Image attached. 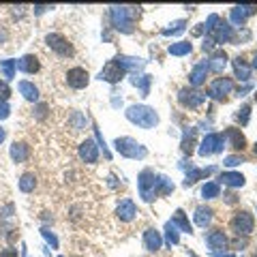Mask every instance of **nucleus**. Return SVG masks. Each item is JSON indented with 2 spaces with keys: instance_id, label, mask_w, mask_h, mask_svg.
Returning <instances> with one entry per match:
<instances>
[{
  "instance_id": "1",
  "label": "nucleus",
  "mask_w": 257,
  "mask_h": 257,
  "mask_svg": "<svg viewBox=\"0 0 257 257\" xmlns=\"http://www.w3.org/2000/svg\"><path fill=\"white\" fill-rule=\"evenodd\" d=\"M126 118L142 128H152L159 124V114L148 105H131L126 109Z\"/></svg>"
},
{
  "instance_id": "2",
  "label": "nucleus",
  "mask_w": 257,
  "mask_h": 257,
  "mask_svg": "<svg viewBox=\"0 0 257 257\" xmlns=\"http://www.w3.org/2000/svg\"><path fill=\"white\" fill-rule=\"evenodd\" d=\"M133 15H135V7H111V22L122 32L133 30Z\"/></svg>"
},
{
  "instance_id": "3",
  "label": "nucleus",
  "mask_w": 257,
  "mask_h": 257,
  "mask_svg": "<svg viewBox=\"0 0 257 257\" xmlns=\"http://www.w3.org/2000/svg\"><path fill=\"white\" fill-rule=\"evenodd\" d=\"M231 229L236 231L238 236H251L253 234V229H255V219H253V214L248 212V210H238L234 216H231Z\"/></svg>"
},
{
  "instance_id": "4",
  "label": "nucleus",
  "mask_w": 257,
  "mask_h": 257,
  "mask_svg": "<svg viewBox=\"0 0 257 257\" xmlns=\"http://www.w3.org/2000/svg\"><path fill=\"white\" fill-rule=\"evenodd\" d=\"M116 150L122 157H128V159H144L148 155V150L144 148L140 142H135L133 138H118L116 140Z\"/></svg>"
},
{
  "instance_id": "5",
  "label": "nucleus",
  "mask_w": 257,
  "mask_h": 257,
  "mask_svg": "<svg viewBox=\"0 0 257 257\" xmlns=\"http://www.w3.org/2000/svg\"><path fill=\"white\" fill-rule=\"evenodd\" d=\"M234 90V82H231L229 77H216L214 82L210 84V90L208 94L212 96L216 101H227V94Z\"/></svg>"
},
{
  "instance_id": "6",
  "label": "nucleus",
  "mask_w": 257,
  "mask_h": 257,
  "mask_svg": "<svg viewBox=\"0 0 257 257\" xmlns=\"http://www.w3.org/2000/svg\"><path fill=\"white\" fill-rule=\"evenodd\" d=\"M45 43H47L50 50H54L58 56H73V45H71L62 35H58V32H52V35H47L45 37Z\"/></svg>"
},
{
  "instance_id": "7",
  "label": "nucleus",
  "mask_w": 257,
  "mask_h": 257,
  "mask_svg": "<svg viewBox=\"0 0 257 257\" xmlns=\"http://www.w3.org/2000/svg\"><path fill=\"white\" fill-rule=\"evenodd\" d=\"M225 135L221 133H210V135H206L204 142H202V146H199V155L202 157H208V155H216V152H221L225 146Z\"/></svg>"
},
{
  "instance_id": "8",
  "label": "nucleus",
  "mask_w": 257,
  "mask_h": 257,
  "mask_svg": "<svg viewBox=\"0 0 257 257\" xmlns=\"http://www.w3.org/2000/svg\"><path fill=\"white\" fill-rule=\"evenodd\" d=\"M124 73H126V69L118 60H109L99 73V79H105V82H109V84H116L124 77Z\"/></svg>"
},
{
  "instance_id": "9",
  "label": "nucleus",
  "mask_w": 257,
  "mask_h": 257,
  "mask_svg": "<svg viewBox=\"0 0 257 257\" xmlns=\"http://www.w3.org/2000/svg\"><path fill=\"white\" fill-rule=\"evenodd\" d=\"M155 182H157V176L155 172H150V170H144L140 174V193H142V197L146 199V202H152L157 195H155Z\"/></svg>"
},
{
  "instance_id": "10",
  "label": "nucleus",
  "mask_w": 257,
  "mask_h": 257,
  "mask_svg": "<svg viewBox=\"0 0 257 257\" xmlns=\"http://www.w3.org/2000/svg\"><path fill=\"white\" fill-rule=\"evenodd\" d=\"M178 101L182 103L184 107L197 109V107L206 101V94H204V92H199V90H191V88H182V90L178 92Z\"/></svg>"
},
{
  "instance_id": "11",
  "label": "nucleus",
  "mask_w": 257,
  "mask_h": 257,
  "mask_svg": "<svg viewBox=\"0 0 257 257\" xmlns=\"http://www.w3.org/2000/svg\"><path fill=\"white\" fill-rule=\"evenodd\" d=\"M90 82V75H88V71L82 69V67H73L67 71V84L71 88H75V90H82V88L88 86Z\"/></svg>"
},
{
  "instance_id": "12",
  "label": "nucleus",
  "mask_w": 257,
  "mask_h": 257,
  "mask_svg": "<svg viewBox=\"0 0 257 257\" xmlns=\"http://www.w3.org/2000/svg\"><path fill=\"white\" fill-rule=\"evenodd\" d=\"M116 214H118L120 221L128 223V221H133L135 216H138V206H135L133 199H122V202L118 204V208H116Z\"/></svg>"
},
{
  "instance_id": "13",
  "label": "nucleus",
  "mask_w": 257,
  "mask_h": 257,
  "mask_svg": "<svg viewBox=\"0 0 257 257\" xmlns=\"http://www.w3.org/2000/svg\"><path fill=\"white\" fill-rule=\"evenodd\" d=\"M79 159L84 163H96L99 161V150H96V144L92 140H86L79 144Z\"/></svg>"
},
{
  "instance_id": "14",
  "label": "nucleus",
  "mask_w": 257,
  "mask_h": 257,
  "mask_svg": "<svg viewBox=\"0 0 257 257\" xmlns=\"http://www.w3.org/2000/svg\"><path fill=\"white\" fill-rule=\"evenodd\" d=\"M257 13V7L255 5H242V7H234L231 9V22L236 24V26H242L246 22L248 15H255Z\"/></svg>"
},
{
  "instance_id": "15",
  "label": "nucleus",
  "mask_w": 257,
  "mask_h": 257,
  "mask_svg": "<svg viewBox=\"0 0 257 257\" xmlns=\"http://www.w3.org/2000/svg\"><path fill=\"white\" fill-rule=\"evenodd\" d=\"M161 244H163V238H161V234L155 227H148L144 231V246H146L150 253H157L161 248Z\"/></svg>"
},
{
  "instance_id": "16",
  "label": "nucleus",
  "mask_w": 257,
  "mask_h": 257,
  "mask_svg": "<svg viewBox=\"0 0 257 257\" xmlns=\"http://www.w3.org/2000/svg\"><path fill=\"white\" fill-rule=\"evenodd\" d=\"M206 242H208V246H210L212 251H219V248H227L229 240H227V236H225L223 229H212L210 234L206 236Z\"/></svg>"
},
{
  "instance_id": "17",
  "label": "nucleus",
  "mask_w": 257,
  "mask_h": 257,
  "mask_svg": "<svg viewBox=\"0 0 257 257\" xmlns=\"http://www.w3.org/2000/svg\"><path fill=\"white\" fill-rule=\"evenodd\" d=\"M210 32H212L214 43H229L231 39H234V30H231V26H227L225 22H219V26H214Z\"/></svg>"
},
{
  "instance_id": "18",
  "label": "nucleus",
  "mask_w": 257,
  "mask_h": 257,
  "mask_svg": "<svg viewBox=\"0 0 257 257\" xmlns=\"http://www.w3.org/2000/svg\"><path fill=\"white\" fill-rule=\"evenodd\" d=\"M223 135L229 140V144H231V148H234V150H244V148H246V138H244L242 133H240V128L229 126Z\"/></svg>"
},
{
  "instance_id": "19",
  "label": "nucleus",
  "mask_w": 257,
  "mask_h": 257,
  "mask_svg": "<svg viewBox=\"0 0 257 257\" xmlns=\"http://www.w3.org/2000/svg\"><path fill=\"white\" fill-rule=\"evenodd\" d=\"M15 67H18L20 71H24V73L32 75V73H37V71L41 69V64H39V58H37V56L28 54V56H24L22 60H18V62H15Z\"/></svg>"
},
{
  "instance_id": "20",
  "label": "nucleus",
  "mask_w": 257,
  "mask_h": 257,
  "mask_svg": "<svg viewBox=\"0 0 257 257\" xmlns=\"http://www.w3.org/2000/svg\"><path fill=\"white\" fill-rule=\"evenodd\" d=\"M219 180L225 184V187H231V189H236V187H244V182L246 178L240 172H223L219 176Z\"/></svg>"
},
{
  "instance_id": "21",
  "label": "nucleus",
  "mask_w": 257,
  "mask_h": 257,
  "mask_svg": "<svg viewBox=\"0 0 257 257\" xmlns=\"http://www.w3.org/2000/svg\"><path fill=\"white\" fill-rule=\"evenodd\" d=\"M225 64H227V54H225L223 50H219V52H214L210 56V60H208V69L214 71V73H223Z\"/></svg>"
},
{
  "instance_id": "22",
  "label": "nucleus",
  "mask_w": 257,
  "mask_h": 257,
  "mask_svg": "<svg viewBox=\"0 0 257 257\" xmlns=\"http://www.w3.org/2000/svg\"><path fill=\"white\" fill-rule=\"evenodd\" d=\"M206 73H208V64L206 62H199L195 69L191 71V75H189V84L191 86H202L206 82Z\"/></svg>"
},
{
  "instance_id": "23",
  "label": "nucleus",
  "mask_w": 257,
  "mask_h": 257,
  "mask_svg": "<svg viewBox=\"0 0 257 257\" xmlns=\"http://www.w3.org/2000/svg\"><path fill=\"white\" fill-rule=\"evenodd\" d=\"M30 155V148H28V144H24V142H15L13 146H11V159L15 161V163H22V161H26Z\"/></svg>"
},
{
  "instance_id": "24",
  "label": "nucleus",
  "mask_w": 257,
  "mask_h": 257,
  "mask_svg": "<svg viewBox=\"0 0 257 257\" xmlns=\"http://www.w3.org/2000/svg\"><path fill=\"white\" fill-rule=\"evenodd\" d=\"M212 216H214V210H212V208L199 206L197 210H195V223L199 225V227H206V225L212 221Z\"/></svg>"
},
{
  "instance_id": "25",
  "label": "nucleus",
  "mask_w": 257,
  "mask_h": 257,
  "mask_svg": "<svg viewBox=\"0 0 257 257\" xmlns=\"http://www.w3.org/2000/svg\"><path fill=\"white\" fill-rule=\"evenodd\" d=\"M234 71H236L238 79H242V82H248V79H251V67H248V64L240 58V56L234 60Z\"/></svg>"
},
{
  "instance_id": "26",
  "label": "nucleus",
  "mask_w": 257,
  "mask_h": 257,
  "mask_svg": "<svg viewBox=\"0 0 257 257\" xmlns=\"http://www.w3.org/2000/svg\"><path fill=\"white\" fill-rule=\"evenodd\" d=\"M172 191H174L172 180H167L165 176H157V182H155V195H170Z\"/></svg>"
},
{
  "instance_id": "27",
  "label": "nucleus",
  "mask_w": 257,
  "mask_h": 257,
  "mask_svg": "<svg viewBox=\"0 0 257 257\" xmlns=\"http://www.w3.org/2000/svg\"><path fill=\"white\" fill-rule=\"evenodd\" d=\"M20 92L24 94V99L28 101H39V88L30 82H20Z\"/></svg>"
},
{
  "instance_id": "28",
  "label": "nucleus",
  "mask_w": 257,
  "mask_h": 257,
  "mask_svg": "<svg viewBox=\"0 0 257 257\" xmlns=\"http://www.w3.org/2000/svg\"><path fill=\"white\" fill-rule=\"evenodd\" d=\"M35 187H37V176L35 174H24L22 176V180H20V189L24 191V193H32L35 191Z\"/></svg>"
},
{
  "instance_id": "29",
  "label": "nucleus",
  "mask_w": 257,
  "mask_h": 257,
  "mask_svg": "<svg viewBox=\"0 0 257 257\" xmlns=\"http://www.w3.org/2000/svg\"><path fill=\"white\" fill-rule=\"evenodd\" d=\"M191 50H193V45L189 41H180V43H172L170 45V54L172 56H187V54H191Z\"/></svg>"
},
{
  "instance_id": "30",
  "label": "nucleus",
  "mask_w": 257,
  "mask_h": 257,
  "mask_svg": "<svg viewBox=\"0 0 257 257\" xmlns=\"http://www.w3.org/2000/svg\"><path fill=\"white\" fill-rule=\"evenodd\" d=\"M219 193H221L219 182H206L204 189H202V197L204 199H214V197H219Z\"/></svg>"
},
{
  "instance_id": "31",
  "label": "nucleus",
  "mask_w": 257,
  "mask_h": 257,
  "mask_svg": "<svg viewBox=\"0 0 257 257\" xmlns=\"http://www.w3.org/2000/svg\"><path fill=\"white\" fill-rule=\"evenodd\" d=\"M212 172H214V167H208V170H193V172L187 176V180H184V187H189V184H195L199 178H204V176L212 174Z\"/></svg>"
},
{
  "instance_id": "32",
  "label": "nucleus",
  "mask_w": 257,
  "mask_h": 257,
  "mask_svg": "<svg viewBox=\"0 0 257 257\" xmlns=\"http://www.w3.org/2000/svg\"><path fill=\"white\" fill-rule=\"evenodd\" d=\"M174 225H178V227L182 229V231H187V234H193V229H191V223L187 221V216H184V212L182 210H176V214H174V221H172Z\"/></svg>"
},
{
  "instance_id": "33",
  "label": "nucleus",
  "mask_w": 257,
  "mask_h": 257,
  "mask_svg": "<svg viewBox=\"0 0 257 257\" xmlns=\"http://www.w3.org/2000/svg\"><path fill=\"white\" fill-rule=\"evenodd\" d=\"M193 144H195V128H191V131L184 135V140H182V150L187 152V155L193 152Z\"/></svg>"
},
{
  "instance_id": "34",
  "label": "nucleus",
  "mask_w": 257,
  "mask_h": 257,
  "mask_svg": "<svg viewBox=\"0 0 257 257\" xmlns=\"http://www.w3.org/2000/svg\"><path fill=\"white\" fill-rule=\"evenodd\" d=\"M236 120L240 124H248V120H251V105H242L238 111H236Z\"/></svg>"
},
{
  "instance_id": "35",
  "label": "nucleus",
  "mask_w": 257,
  "mask_h": 257,
  "mask_svg": "<svg viewBox=\"0 0 257 257\" xmlns=\"http://www.w3.org/2000/svg\"><path fill=\"white\" fill-rule=\"evenodd\" d=\"M165 231H167V244H178V231H176V225L170 221L165 225Z\"/></svg>"
},
{
  "instance_id": "36",
  "label": "nucleus",
  "mask_w": 257,
  "mask_h": 257,
  "mask_svg": "<svg viewBox=\"0 0 257 257\" xmlns=\"http://www.w3.org/2000/svg\"><path fill=\"white\" fill-rule=\"evenodd\" d=\"M9 96H11V88L7 86V82H0V101L5 103Z\"/></svg>"
},
{
  "instance_id": "37",
  "label": "nucleus",
  "mask_w": 257,
  "mask_h": 257,
  "mask_svg": "<svg viewBox=\"0 0 257 257\" xmlns=\"http://www.w3.org/2000/svg\"><path fill=\"white\" fill-rule=\"evenodd\" d=\"M184 30V22H176L174 28H165L163 35H176V32H182Z\"/></svg>"
},
{
  "instance_id": "38",
  "label": "nucleus",
  "mask_w": 257,
  "mask_h": 257,
  "mask_svg": "<svg viewBox=\"0 0 257 257\" xmlns=\"http://www.w3.org/2000/svg\"><path fill=\"white\" fill-rule=\"evenodd\" d=\"M3 69H5V75H7V77H13L15 62H13V60H5V62H3Z\"/></svg>"
},
{
  "instance_id": "39",
  "label": "nucleus",
  "mask_w": 257,
  "mask_h": 257,
  "mask_svg": "<svg viewBox=\"0 0 257 257\" xmlns=\"http://www.w3.org/2000/svg\"><path fill=\"white\" fill-rule=\"evenodd\" d=\"M240 163H244L242 157H227V159H225V165H227V167H236Z\"/></svg>"
},
{
  "instance_id": "40",
  "label": "nucleus",
  "mask_w": 257,
  "mask_h": 257,
  "mask_svg": "<svg viewBox=\"0 0 257 257\" xmlns=\"http://www.w3.org/2000/svg\"><path fill=\"white\" fill-rule=\"evenodd\" d=\"M0 257H18V251H15L13 246H9V248H3V251H0Z\"/></svg>"
},
{
  "instance_id": "41",
  "label": "nucleus",
  "mask_w": 257,
  "mask_h": 257,
  "mask_svg": "<svg viewBox=\"0 0 257 257\" xmlns=\"http://www.w3.org/2000/svg\"><path fill=\"white\" fill-rule=\"evenodd\" d=\"M45 114H47V105L41 103V105L37 107V118H45Z\"/></svg>"
},
{
  "instance_id": "42",
  "label": "nucleus",
  "mask_w": 257,
  "mask_h": 257,
  "mask_svg": "<svg viewBox=\"0 0 257 257\" xmlns=\"http://www.w3.org/2000/svg\"><path fill=\"white\" fill-rule=\"evenodd\" d=\"M9 116V105L7 103H0V118H7Z\"/></svg>"
},
{
  "instance_id": "43",
  "label": "nucleus",
  "mask_w": 257,
  "mask_h": 257,
  "mask_svg": "<svg viewBox=\"0 0 257 257\" xmlns=\"http://www.w3.org/2000/svg\"><path fill=\"white\" fill-rule=\"evenodd\" d=\"M212 47H214V39H212V37L206 39V41H204V52H210Z\"/></svg>"
},
{
  "instance_id": "44",
  "label": "nucleus",
  "mask_w": 257,
  "mask_h": 257,
  "mask_svg": "<svg viewBox=\"0 0 257 257\" xmlns=\"http://www.w3.org/2000/svg\"><path fill=\"white\" fill-rule=\"evenodd\" d=\"M43 236H45V238H47V240H50V242H52V244H54V246H58V240H56V238H54V236H52V234H50V231H43Z\"/></svg>"
},
{
  "instance_id": "45",
  "label": "nucleus",
  "mask_w": 257,
  "mask_h": 257,
  "mask_svg": "<svg viewBox=\"0 0 257 257\" xmlns=\"http://www.w3.org/2000/svg\"><path fill=\"white\" fill-rule=\"evenodd\" d=\"M236 195H234V193H229V195H225V202H227V204H236Z\"/></svg>"
},
{
  "instance_id": "46",
  "label": "nucleus",
  "mask_w": 257,
  "mask_h": 257,
  "mask_svg": "<svg viewBox=\"0 0 257 257\" xmlns=\"http://www.w3.org/2000/svg\"><path fill=\"white\" fill-rule=\"evenodd\" d=\"M5 135H7V133H5V128H0V142L5 140Z\"/></svg>"
},
{
  "instance_id": "47",
  "label": "nucleus",
  "mask_w": 257,
  "mask_h": 257,
  "mask_svg": "<svg viewBox=\"0 0 257 257\" xmlns=\"http://www.w3.org/2000/svg\"><path fill=\"white\" fill-rule=\"evenodd\" d=\"M253 69H257V56H255V58H253Z\"/></svg>"
},
{
  "instance_id": "48",
  "label": "nucleus",
  "mask_w": 257,
  "mask_h": 257,
  "mask_svg": "<svg viewBox=\"0 0 257 257\" xmlns=\"http://www.w3.org/2000/svg\"><path fill=\"white\" fill-rule=\"evenodd\" d=\"M253 152H255V155H257V144H255V146H253Z\"/></svg>"
},
{
  "instance_id": "49",
  "label": "nucleus",
  "mask_w": 257,
  "mask_h": 257,
  "mask_svg": "<svg viewBox=\"0 0 257 257\" xmlns=\"http://www.w3.org/2000/svg\"><path fill=\"white\" fill-rule=\"evenodd\" d=\"M191 257H197V255H195V253H191Z\"/></svg>"
},
{
  "instance_id": "50",
  "label": "nucleus",
  "mask_w": 257,
  "mask_h": 257,
  "mask_svg": "<svg viewBox=\"0 0 257 257\" xmlns=\"http://www.w3.org/2000/svg\"><path fill=\"white\" fill-rule=\"evenodd\" d=\"M255 101H257V92H255Z\"/></svg>"
},
{
  "instance_id": "51",
  "label": "nucleus",
  "mask_w": 257,
  "mask_h": 257,
  "mask_svg": "<svg viewBox=\"0 0 257 257\" xmlns=\"http://www.w3.org/2000/svg\"><path fill=\"white\" fill-rule=\"evenodd\" d=\"M255 257H257V253H255Z\"/></svg>"
}]
</instances>
